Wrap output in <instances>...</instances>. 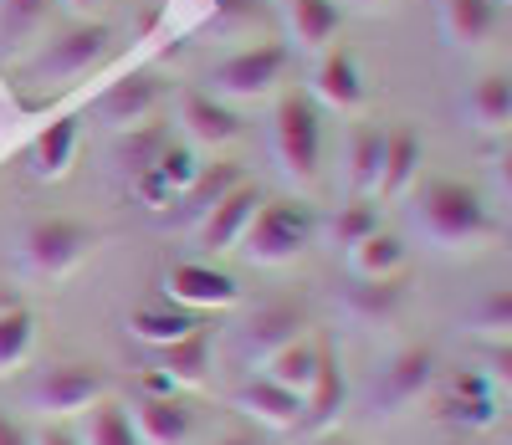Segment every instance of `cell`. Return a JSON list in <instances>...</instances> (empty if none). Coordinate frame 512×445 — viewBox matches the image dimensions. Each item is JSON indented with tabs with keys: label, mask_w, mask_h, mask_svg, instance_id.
Listing matches in <instances>:
<instances>
[{
	"label": "cell",
	"mask_w": 512,
	"mask_h": 445,
	"mask_svg": "<svg viewBox=\"0 0 512 445\" xmlns=\"http://www.w3.org/2000/svg\"><path fill=\"white\" fill-rule=\"evenodd\" d=\"M410 226L431 241L436 251H466L492 236V215L482 195L461 180H425L410 205Z\"/></svg>",
	"instance_id": "1"
},
{
	"label": "cell",
	"mask_w": 512,
	"mask_h": 445,
	"mask_svg": "<svg viewBox=\"0 0 512 445\" xmlns=\"http://www.w3.org/2000/svg\"><path fill=\"white\" fill-rule=\"evenodd\" d=\"M400 307H405V282L400 277H384V282H359L349 287L344 297V313L364 328H384V323H395L400 318Z\"/></svg>",
	"instance_id": "25"
},
{
	"label": "cell",
	"mask_w": 512,
	"mask_h": 445,
	"mask_svg": "<svg viewBox=\"0 0 512 445\" xmlns=\"http://www.w3.org/2000/svg\"><path fill=\"white\" fill-rule=\"evenodd\" d=\"M436 415L456 430H492L502 420V399L492 394L482 369H466V374H451V389L436 399Z\"/></svg>",
	"instance_id": "13"
},
{
	"label": "cell",
	"mask_w": 512,
	"mask_h": 445,
	"mask_svg": "<svg viewBox=\"0 0 512 445\" xmlns=\"http://www.w3.org/2000/svg\"><path fill=\"white\" fill-rule=\"evenodd\" d=\"M154 174H159V180L175 190V195H185V190L195 185V174H200V159H195L190 144H175V139H169L164 154H159V164H154Z\"/></svg>",
	"instance_id": "37"
},
{
	"label": "cell",
	"mask_w": 512,
	"mask_h": 445,
	"mask_svg": "<svg viewBox=\"0 0 512 445\" xmlns=\"http://www.w3.org/2000/svg\"><path fill=\"white\" fill-rule=\"evenodd\" d=\"M282 16H287V36L297 52H328V41L344 26L338 0H282Z\"/></svg>",
	"instance_id": "19"
},
{
	"label": "cell",
	"mask_w": 512,
	"mask_h": 445,
	"mask_svg": "<svg viewBox=\"0 0 512 445\" xmlns=\"http://www.w3.org/2000/svg\"><path fill=\"white\" fill-rule=\"evenodd\" d=\"M164 292L175 307L185 313H216V307H231L241 297L236 277L221 272V266H205V261H180L164 272Z\"/></svg>",
	"instance_id": "11"
},
{
	"label": "cell",
	"mask_w": 512,
	"mask_h": 445,
	"mask_svg": "<svg viewBox=\"0 0 512 445\" xmlns=\"http://www.w3.org/2000/svg\"><path fill=\"white\" fill-rule=\"evenodd\" d=\"M313 98L328 103V108H338V113H354V108L364 103V77H359L354 52L328 47V52L318 57V67H313Z\"/></svg>",
	"instance_id": "17"
},
{
	"label": "cell",
	"mask_w": 512,
	"mask_h": 445,
	"mask_svg": "<svg viewBox=\"0 0 512 445\" xmlns=\"http://www.w3.org/2000/svg\"><path fill=\"white\" fill-rule=\"evenodd\" d=\"M31 343H36V313L21 302L0 307V374H16L31 359Z\"/></svg>",
	"instance_id": "32"
},
{
	"label": "cell",
	"mask_w": 512,
	"mask_h": 445,
	"mask_svg": "<svg viewBox=\"0 0 512 445\" xmlns=\"http://www.w3.org/2000/svg\"><path fill=\"white\" fill-rule=\"evenodd\" d=\"M180 128L190 149H226L241 139V113L221 98H210L205 87H185L180 93Z\"/></svg>",
	"instance_id": "12"
},
{
	"label": "cell",
	"mask_w": 512,
	"mask_h": 445,
	"mask_svg": "<svg viewBox=\"0 0 512 445\" xmlns=\"http://www.w3.org/2000/svg\"><path fill=\"white\" fill-rule=\"evenodd\" d=\"M262 210V190L251 180H241L226 200H216L200 220H195V236H200V251H231L241 241V231L251 226V215Z\"/></svg>",
	"instance_id": "14"
},
{
	"label": "cell",
	"mask_w": 512,
	"mask_h": 445,
	"mask_svg": "<svg viewBox=\"0 0 512 445\" xmlns=\"http://www.w3.org/2000/svg\"><path fill=\"white\" fill-rule=\"evenodd\" d=\"M497 190L512 200V149H502V154H497Z\"/></svg>",
	"instance_id": "42"
},
{
	"label": "cell",
	"mask_w": 512,
	"mask_h": 445,
	"mask_svg": "<svg viewBox=\"0 0 512 445\" xmlns=\"http://www.w3.org/2000/svg\"><path fill=\"white\" fill-rule=\"evenodd\" d=\"M210 445H256L251 435H226V440H210Z\"/></svg>",
	"instance_id": "43"
},
{
	"label": "cell",
	"mask_w": 512,
	"mask_h": 445,
	"mask_svg": "<svg viewBox=\"0 0 512 445\" xmlns=\"http://www.w3.org/2000/svg\"><path fill=\"white\" fill-rule=\"evenodd\" d=\"M93 246H98L93 226H82V220H72V215H47V220H31V226H26L21 261H26V272L57 282V277L77 272Z\"/></svg>",
	"instance_id": "6"
},
{
	"label": "cell",
	"mask_w": 512,
	"mask_h": 445,
	"mask_svg": "<svg viewBox=\"0 0 512 445\" xmlns=\"http://www.w3.org/2000/svg\"><path fill=\"white\" fill-rule=\"evenodd\" d=\"M134 195H139V200H144L149 210H164V205H175V200H180L175 190H169V185L159 180V174H154V169H144V174H134Z\"/></svg>",
	"instance_id": "39"
},
{
	"label": "cell",
	"mask_w": 512,
	"mask_h": 445,
	"mask_svg": "<svg viewBox=\"0 0 512 445\" xmlns=\"http://www.w3.org/2000/svg\"><path fill=\"white\" fill-rule=\"evenodd\" d=\"M379 164H384V128L359 123L349 133V185H354V195H374Z\"/></svg>",
	"instance_id": "31"
},
{
	"label": "cell",
	"mask_w": 512,
	"mask_h": 445,
	"mask_svg": "<svg viewBox=\"0 0 512 445\" xmlns=\"http://www.w3.org/2000/svg\"><path fill=\"white\" fill-rule=\"evenodd\" d=\"M420 174V133L415 128H395L384 133V164H379V185L374 195L379 200H400Z\"/></svg>",
	"instance_id": "24"
},
{
	"label": "cell",
	"mask_w": 512,
	"mask_h": 445,
	"mask_svg": "<svg viewBox=\"0 0 512 445\" xmlns=\"http://www.w3.org/2000/svg\"><path fill=\"white\" fill-rule=\"evenodd\" d=\"M318 445H354V440H318Z\"/></svg>",
	"instance_id": "46"
},
{
	"label": "cell",
	"mask_w": 512,
	"mask_h": 445,
	"mask_svg": "<svg viewBox=\"0 0 512 445\" xmlns=\"http://www.w3.org/2000/svg\"><path fill=\"white\" fill-rule=\"evenodd\" d=\"M159 108H164V77H159L154 67H134L128 77L108 82L103 98H98V118H103L113 133H128V128L154 123Z\"/></svg>",
	"instance_id": "9"
},
{
	"label": "cell",
	"mask_w": 512,
	"mask_h": 445,
	"mask_svg": "<svg viewBox=\"0 0 512 445\" xmlns=\"http://www.w3.org/2000/svg\"><path fill=\"white\" fill-rule=\"evenodd\" d=\"M282 72H287V47L282 41H262V47H246V52L210 67L205 93L221 103H251V98H267L282 82Z\"/></svg>",
	"instance_id": "8"
},
{
	"label": "cell",
	"mask_w": 512,
	"mask_h": 445,
	"mask_svg": "<svg viewBox=\"0 0 512 445\" xmlns=\"http://www.w3.org/2000/svg\"><path fill=\"white\" fill-rule=\"evenodd\" d=\"M272 154H277V169L287 174V180H297V185L318 180L323 123H318L313 98H303V93L277 98V108H272Z\"/></svg>",
	"instance_id": "5"
},
{
	"label": "cell",
	"mask_w": 512,
	"mask_h": 445,
	"mask_svg": "<svg viewBox=\"0 0 512 445\" xmlns=\"http://www.w3.org/2000/svg\"><path fill=\"white\" fill-rule=\"evenodd\" d=\"M31 445H82L77 430H62V425H47L41 435H31Z\"/></svg>",
	"instance_id": "40"
},
{
	"label": "cell",
	"mask_w": 512,
	"mask_h": 445,
	"mask_svg": "<svg viewBox=\"0 0 512 445\" xmlns=\"http://www.w3.org/2000/svg\"><path fill=\"white\" fill-rule=\"evenodd\" d=\"M113 26L103 21H77L67 31H57L47 47H41L31 62H26V82H41V93H62V87H72L77 77L98 72L108 57H113Z\"/></svg>",
	"instance_id": "2"
},
{
	"label": "cell",
	"mask_w": 512,
	"mask_h": 445,
	"mask_svg": "<svg viewBox=\"0 0 512 445\" xmlns=\"http://www.w3.org/2000/svg\"><path fill=\"white\" fill-rule=\"evenodd\" d=\"M77 139H82V118L77 113H62L57 123H47L31 144V174L36 180H62L77 159Z\"/></svg>",
	"instance_id": "21"
},
{
	"label": "cell",
	"mask_w": 512,
	"mask_h": 445,
	"mask_svg": "<svg viewBox=\"0 0 512 445\" xmlns=\"http://www.w3.org/2000/svg\"><path fill=\"white\" fill-rule=\"evenodd\" d=\"M349 272L359 282H384V277H400L405 272V241L395 231H374L349 251Z\"/></svg>",
	"instance_id": "27"
},
{
	"label": "cell",
	"mask_w": 512,
	"mask_h": 445,
	"mask_svg": "<svg viewBox=\"0 0 512 445\" xmlns=\"http://www.w3.org/2000/svg\"><path fill=\"white\" fill-rule=\"evenodd\" d=\"M67 6H77V11H93V6H98V0H67Z\"/></svg>",
	"instance_id": "44"
},
{
	"label": "cell",
	"mask_w": 512,
	"mask_h": 445,
	"mask_svg": "<svg viewBox=\"0 0 512 445\" xmlns=\"http://www.w3.org/2000/svg\"><path fill=\"white\" fill-rule=\"evenodd\" d=\"M57 0H0V52H21L52 21Z\"/></svg>",
	"instance_id": "30"
},
{
	"label": "cell",
	"mask_w": 512,
	"mask_h": 445,
	"mask_svg": "<svg viewBox=\"0 0 512 445\" xmlns=\"http://www.w3.org/2000/svg\"><path fill=\"white\" fill-rule=\"evenodd\" d=\"M236 410L251 415L256 425H267V430H297V425H303V394L282 389V384L267 379V374H251V379L236 389Z\"/></svg>",
	"instance_id": "16"
},
{
	"label": "cell",
	"mask_w": 512,
	"mask_h": 445,
	"mask_svg": "<svg viewBox=\"0 0 512 445\" xmlns=\"http://www.w3.org/2000/svg\"><path fill=\"white\" fill-rule=\"evenodd\" d=\"M297 338H308V313L297 302H267V307H256L241 328V359L251 369H262L272 353H282Z\"/></svg>",
	"instance_id": "10"
},
{
	"label": "cell",
	"mask_w": 512,
	"mask_h": 445,
	"mask_svg": "<svg viewBox=\"0 0 512 445\" xmlns=\"http://www.w3.org/2000/svg\"><path fill=\"white\" fill-rule=\"evenodd\" d=\"M318 236V215L297 200H262V210L251 215V226L241 231V256L251 266H287L297 261Z\"/></svg>",
	"instance_id": "3"
},
{
	"label": "cell",
	"mask_w": 512,
	"mask_h": 445,
	"mask_svg": "<svg viewBox=\"0 0 512 445\" xmlns=\"http://www.w3.org/2000/svg\"><path fill=\"white\" fill-rule=\"evenodd\" d=\"M466 123H472L477 133H502L512 128V77L507 72H487L472 82V93H466L461 103Z\"/></svg>",
	"instance_id": "23"
},
{
	"label": "cell",
	"mask_w": 512,
	"mask_h": 445,
	"mask_svg": "<svg viewBox=\"0 0 512 445\" xmlns=\"http://www.w3.org/2000/svg\"><path fill=\"white\" fill-rule=\"evenodd\" d=\"M492 31H497V0H441V36L456 52L487 47Z\"/></svg>",
	"instance_id": "20"
},
{
	"label": "cell",
	"mask_w": 512,
	"mask_h": 445,
	"mask_svg": "<svg viewBox=\"0 0 512 445\" xmlns=\"http://www.w3.org/2000/svg\"><path fill=\"white\" fill-rule=\"evenodd\" d=\"M82 445H144L134 420H128V405H118V399H98V405L88 410V420H82Z\"/></svg>",
	"instance_id": "33"
},
{
	"label": "cell",
	"mask_w": 512,
	"mask_h": 445,
	"mask_svg": "<svg viewBox=\"0 0 512 445\" xmlns=\"http://www.w3.org/2000/svg\"><path fill=\"white\" fill-rule=\"evenodd\" d=\"M195 328H205L195 313H185V307H134L128 313V333H134L139 343H149V348H169V343H180V338H190Z\"/></svg>",
	"instance_id": "26"
},
{
	"label": "cell",
	"mask_w": 512,
	"mask_h": 445,
	"mask_svg": "<svg viewBox=\"0 0 512 445\" xmlns=\"http://www.w3.org/2000/svg\"><path fill=\"white\" fill-rule=\"evenodd\" d=\"M354 6H364V11H374V6H384V0H354Z\"/></svg>",
	"instance_id": "45"
},
{
	"label": "cell",
	"mask_w": 512,
	"mask_h": 445,
	"mask_svg": "<svg viewBox=\"0 0 512 445\" xmlns=\"http://www.w3.org/2000/svg\"><path fill=\"white\" fill-rule=\"evenodd\" d=\"M0 445H31V435H26V430H21V425L6 415V410H0Z\"/></svg>",
	"instance_id": "41"
},
{
	"label": "cell",
	"mask_w": 512,
	"mask_h": 445,
	"mask_svg": "<svg viewBox=\"0 0 512 445\" xmlns=\"http://www.w3.org/2000/svg\"><path fill=\"white\" fill-rule=\"evenodd\" d=\"M466 323H472V333H477V338H487V343L512 338V287H487V292L472 302Z\"/></svg>",
	"instance_id": "35"
},
{
	"label": "cell",
	"mask_w": 512,
	"mask_h": 445,
	"mask_svg": "<svg viewBox=\"0 0 512 445\" xmlns=\"http://www.w3.org/2000/svg\"><path fill=\"white\" fill-rule=\"evenodd\" d=\"M482 374H487V384H492L497 399H512V338L482 348Z\"/></svg>",
	"instance_id": "38"
},
{
	"label": "cell",
	"mask_w": 512,
	"mask_h": 445,
	"mask_svg": "<svg viewBox=\"0 0 512 445\" xmlns=\"http://www.w3.org/2000/svg\"><path fill=\"white\" fill-rule=\"evenodd\" d=\"M318 369H323V348H318L313 338L287 343L282 353H272V359L262 364V374H267V379H277V384H282V389H292V394H308V389H313V379H318Z\"/></svg>",
	"instance_id": "28"
},
{
	"label": "cell",
	"mask_w": 512,
	"mask_h": 445,
	"mask_svg": "<svg viewBox=\"0 0 512 445\" xmlns=\"http://www.w3.org/2000/svg\"><path fill=\"white\" fill-rule=\"evenodd\" d=\"M108 389H113V379H108L98 364L62 359V364H47V369L31 374L26 405H31L41 420H67V415H88L98 399H108Z\"/></svg>",
	"instance_id": "4"
},
{
	"label": "cell",
	"mask_w": 512,
	"mask_h": 445,
	"mask_svg": "<svg viewBox=\"0 0 512 445\" xmlns=\"http://www.w3.org/2000/svg\"><path fill=\"white\" fill-rule=\"evenodd\" d=\"M436 374H441V364H436V348H431V343H410V348L390 353V359H384V369L374 374L369 415H374V420H379V415H384V420L405 415L410 405H420V399L431 394Z\"/></svg>",
	"instance_id": "7"
},
{
	"label": "cell",
	"mask_w": 512,
	"mask_h": 445,
	"mask_svg": "<svg viewBox=\"0 0 512 445\" xmlns=\"http://www.w3.org/2000/svg\"><path fill=\"white\" fill-rule=\"evenodd\" d=\"M344 405H349V379H344V369H338L333 353L323 348V369H318L313 389L303 394V425H297V430L328 435L338 425V415H344Z\"/></svg>",
	"instance_id": "18"
},
{
	"label": "cell",
	"mask_w": 512,
	"mask_h": 445,
	"mask_svg": "<svg viewBox=\"0 0 512 445\" xmlns=\"http://www.w3.org/2000/svg\"><path fill=\"white\" fill-rule=\"evenodd\" d=\"M210 359H216V338H210V328H195L180 343L154 348V369L169 384H205L210 379Z\"/></svg>",
	"instance_id": "22"
},
{
	"label": "cell",
	"mask_w": 512,
	"mask_h": 445,
	"mask_svg": "<svg viewBox=\"0 0 512 445\" xmlns=\"http://www.w3.org/2000/svg\"><path fill=\"white\" fill-rule=\"evenodd\" d=\"M241 180H246V174H241V164H231V159H221V164H200L195 185L180 195V200H185V215H190V220H200L216 200H226Z\"/></svg>",
	"instance_id": "34"
},
{
	"label": "cell",
	"mask_w": 512,
	"mask_h": 445,
	"mask_svg": "<svg viewBox=\"0 0 512 445\" xmlns=\"http://www.w3.org/2000/svg\"><path fill=\"white\" fill-rule=\"evenodd\" d=\"M128 420H134L144 445H185L195 430V415L180 394H139L128 405Z\"/></svg>",
	"instance_id": "15"
},
{
	"label": "cell",
	"mask_w": 512,
	"mask_h": 445,
	"mask_svg": "<svg viewBox=\"0 0 512 445\" xmlns=\"http://www.w3.org/2000/svg\"><path fill=\"white\" fill-rule=\"evenodd\" d=\"M175 139L164 123H144V128H128V133H113V164L134 180V174H144V169H154L159 164V154H164V144Z\"/></svg>",
	"instance_id": "29"
},
{
	"label": "cell",
	"mask_w": 512,
	"mask_h": 445,
	"mask_svg": "<svg viewBox=\"0 0 512 445\" xmlns=\"http://www.w3.org/2000/svg\"><path fill=\"white\" fill-rule=\"evenodd\" d=\"M328 231H333V241L344 246V251H354L364 236H374V231H379V205H369L364 195H359V200H349L344 210L333 215V226H328Z\"/></svg>",
	"instance_id": "36"
}]
</instances>
